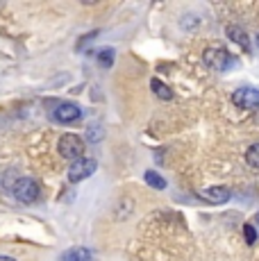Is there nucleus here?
Wrapping results in <instances>:
<instances>
[{
  "label": "nucleus",
  "mask_w": 259,
  "mask_h": 261,
  "mask_svg": "<svg viewBox=\"0 0 259 261\" xmlns=\"http://www.w3.org/2000/svg\"><path fill=\"white\" fill-rule=\"evenodd\" d=\"M12 195L23 204H32L39 198V184L32 177H21L12 187Z\"/></svg>",
  "instance_id": "3"
},
{
  "label": "nucleus",
  "mask_w": 259,
  "mask_h": 261,
  "mask_svg": "<svg viewBox=\"0 0 259 261\" xmlns=\"http://www.w3.org/2000/svg\"><path fill=\"white\" fill-rule=\"evenodd\" d=\"M232 102L237 105L239 109H248V112L259 109V91L257 89H252V87L237 89V91L232 93Z\"/></svg>",
  "instance_id": "5"
},
{
  "label": "nucleus",
  "mask_w": 259,
  "mask_h": 261,
  "mask_svg": "<svg viewBox=\"0 0 259 261\" xmlns=\"http://www.w3.org/2000/svg\"><path fill=\"white\" fill-rule=\"evenodd\" d=\"M53 118L57 123H75V120L82 118V109L73 102H62L57 105V109L53 112Z\"/></svg>",
  "instance_id": "6"
},
{
  "label": "nucleus",
  "mask_w": 259,
  "mask_h": 261,
  "mask_svg": "<svg viewBox=\"0 0 259 261\" xmlns=\"http://www.w3.org/2000/svg\"><path fill=\"white\" fill-rule=\"evenodd\" d=\"M57 150L64 159L75 162V159H80L84 154V141L77 137V134H64L57 143Z\"/></svg>",
  "instance_id": "2"
},
{
  "label": "nucleus",
  "mask_w": 259,
  "mask_h": 261,
  "mask_svg": "<svg viewBox=\"0 0 259 261\" xmlns=\"http://www.w3.org/2000/svg\"><path fill=\"white\" fill-rule=\"evenodd\" d=\"M98 37V32H91V34H84V39H82V41H80L77 43V50H84V46H87V43H91L93 41V39H96Z\"/></svg>",
  "instance_id": "16"
},
{
  "label": "nucleus",
  "mask_w": 259,
  "mask_h": 261,
  "mask_svg": "<svg viewBox=\"0 0 259 261\" xmlns=\"http://www.w3.org/2000/svg\"><path fill=\"white\" fill-rule=\"evenodd\" d=\"M257 41H259V34H257Z\"/></svg>",
  "instance_id": "18"
},
{
  "label": "nucleus",
  "mask_w": 259,
  "mask_h": 261,
  "mask_svg": "<svg viewBox=\"0 0 259 261\" xmlns=\"http://www.w3.org/2000/svg\"><path fill=\"white\" fill-rule=\"evenodd\" d=\"M96 168H98V164L93 162V159L80 157V159H75V162L71 164V168H68V182H73V184L82 182V179L91 177V175L96 173Z\"/></svg>",
  "instance_id": "4"
},
{
  "label": "nucleus",
  "mask_w": 259,
  "mask_h": 261,
  "mask_svg": "<svg viewBox=\"0 0 259 261\" xmlns=\"http://www.w3.org/2000/svg\"><path fill=\"white\" fill-rule=\"evenodd\" d=\"M114 48H102V50H98V64H100L102 68H112V64H114Z\"/></svg>",
  "instance_id": "11"
},
{
  "label": "nucleus",
  "mask_w": 259,
  "mask_h": 261,
  "mask_svg": "<svg viewBox=\"0 0 259 261\" xmlns=\"http://www.w3.org/2000/svg\"><path fill=\"white\" fill-rule=\"evenodd\" d=\"M225 32H227V37H230L234 43H239V46L246 50V53H250V39H248L246 30H241L239 25H227Z\"/></svg>",
  "instance_id": "8"
},
{
  "label": "nucleus",
  "mask_w": 259,
  "mask_h": 261,
  "mask_svg": "<svg viewBox=\"0 0 259 261\" xmlns=\"http://www.w3.org/2000/svg\"><path fill=\"white\" fill-rule=\"evenodd\" d=\"M143 177H146V182L150 184L152 189H159V191L166 189V182H164V177H162V175H157L155 170H146V175H143Z\"/></svg>",
  "instance_id": "12"
},
{
  "label": "nucleus",
  "mask_w": 259,
  "mask_h": 261,
  "mask_svg": "<svg viewBox=\"0 0 259 261\" xmlns=\"http://www.w3.org/2000/svg\"><path fill=\"white\" fill-rule=\"evenodd\" d=\"M202 59H205L207 66L212 68V71H216V73H225V71H230V68L237 66L234 55H230L225 48H221V46L207 48L205 53H202Z\"/></svg>",
  "instance_id": "1"
},
{
  "label": "nucleus",
  "mask_w": 259,
  "mask_h": 261,
  "mask_svg": "<svg viewBox=\"0 0 259 261\" xmlns=\"http://www.w3.org/2000/svg\"><path fill=\"white\" fill-rule=\"evenodd\" d=\"M246 162L250 164V166L259 168V143H255V145H250V148H248V152H246Z\"/></svg>",
  "instance_id": "14"
},
{
  "label": "nucleus",
  "mask_w": 259,
  "mask_h": 261,
  "mask_svg": "<svg viewBox=\"0 0 259 261\" xmlns=\"http://www.w3.org/2000/svg\"><path fill=\"white\" fill-rule=\"evenodd\" d=\"M0 261H16L14 257H5V254H0Z\"/></svg>",
  "instance_id": "17"
},
{
  "label": "nucleus",
  "mask_w": 259,
  "mask_h": 261,
  "mask_svg": "<svg viewBox=\"0 0 259 261\" xmlns=\"http://www.w3.org/2000/svg\"><path fill=\"white\" fill-rule=\"evenodd\" d=\"M243 234H246V241L250 245L257 241V232H255V227H252V225H243Z\"/></svg>",
  "instance_id": "15"
},
{
  "label": "nucleus",
  "mask_w": 259,
  "mask_h": 261,
  "mask_svg": "<svg viewBox=\"0 0 259 261\" xmlns=\"http://www.w3.org/2000/svg\"><path fill=\"white\" fill-rule=\"evenodd\" d=\"M102 137H105V129L100 127V125H91V127L87 129V139H89V143H98Z\"/></svg>",
  "instance_id": "13"
},
{
  "label": "nucleus",
  "mask_w": 259,
  "mask_h": 261,
  "mask_svg": "<svg viewBox=\"0 0 259 261\" xmlns=\"http://www.w3.org/2000/svg\"><path fill=\"white\" fill-rule=\"evenodd\" d=\"M150 89H152V93H155L159 100H171L173 98L171 87H166V84H164L162 80H157V77L150 80Z\"/></svg>",
  "instance_id": "10"
},
{
  "label": "nucleus",
  "mask_w": 259,
  "mask_h": 261,
  "mask_svg": "<svg viewBox=\"0 0 259 261\" xmlns=\"http://www.w3.org/2000/svg\"><path fill=\"white\" fill-rule=\"evenodd\" d=\"M200 198L209 200L212 204H223L232 198V191L227 187H209V189H202L200 191Z\"/></svg>",
  "instance_id": "7"
},
{
  "label": "nucleus",
  "mask_w": 259,
  "mask_h": 261,
  "mask_svg": "<svg viewBox=\"0 0 259 261\" xmlns=\"http://www.w3.org/2000/svg\"><path fill=\"white\" fill-rule=\"evenodd\" d=\"M257 220H259V214H257Z\"/></svg>",
  "instance_id": "19"
},
{
  "label": "nucleus",
  "mask_w": 259,
  "mask_h": 261,
  "mask_svg": "<svg viewBox=\"0 0 259 261\" xmlns=\"http://www.w3.org/2000/svg\"><path fill=\"white\" fill-rule=\"evenodd\" d=\"M59 261H91V252L87 248H71L59 257Z\"/></svg>",
  "instance_id": "9"
}]
</instances>
